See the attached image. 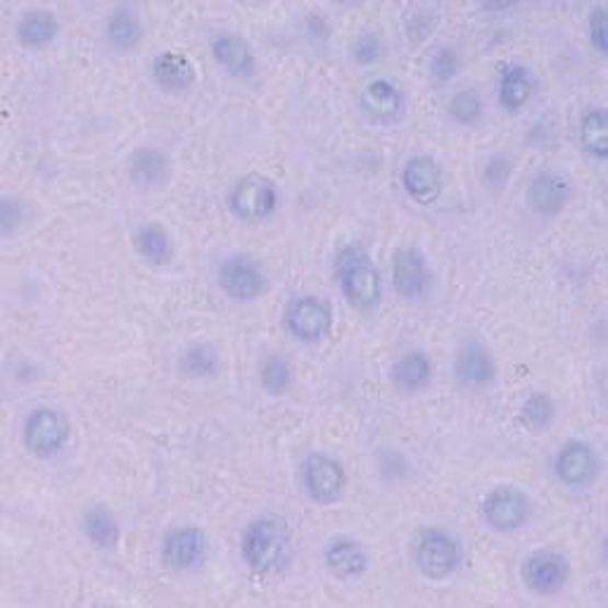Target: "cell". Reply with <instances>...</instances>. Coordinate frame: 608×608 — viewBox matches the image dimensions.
<instances>
[{
  "label": "cell",
  "instance_id": "obj_11",
  "mask_svg": "<svg viewBox=\"0 0 608 608\" xmlns=\"http://www.w3.org/2000/svg\"><path fill=\"white\" fill-rule=\"evenodd\" d=\"M554 473L565 487H589L601 473V457L585 440H569L554 457Z\"/></svg>",
  "mask_w": 608,
  "mask_h": 608
},
{
  "label": "cell",
  "instance_id": "obj_20",
  "mask_svg": "<svg viewBox=\"0 0 608 608\" xmlns=\"http://www.w3.org/2000/svg\"><path fill=\"white\" fill-rule=\"evenodd\" d=\"M326 565L335 577L355 580L369 569V554H366V547L357 542L355 537H335L326 547Z\"/></svg>",
  "mask_w": 608,
  "mask_h": 608
},
{
  "label": "cell",
  "instance_id": "obj_12",
  "mask_svg": "<svg viewBox=\"0 0 608 608\" xmlns=\"http://www.w3.org/2000/svg\"><path fill=\"white\" fill-rule=\"evenodd\" d=\"M433 283V268L416 248H400L392 254V286L402 300H423Z\"/></svg>",
  "mask_w": 608,
  "mask_h": 608
},
{
  "label": "cell",
  "instance_id": "obj_1",
  "mask_svg": "<svg viewBox=\"0 0 608 608\" xmlns=\"http://www.w3.org/2000/svg\"><path fill=\"white\" fill-rule=\"evenodd\" d=\"M243 561L252 573L276 575L286 569L292 554V540L288 523L278 516L254 518L240 540Z\"/></svg>",
  "mask_w": 608,
  "mask_h": 608
},
{
  "label": "cell",
  "instance_id": "obj_14",
  "mask_svg": "<svg viewBox=\"0 0 608 608\" xmlns=\"http://www.w3.org/2000/svg\"><path fill=\"white\" fill-rule=\"evenodd\" d=\"M455 376L459 386L469 390H483L497 378V362L483 341L461 343L455 357Z\"/></svg>",
  "mask_w": 608,
  "mask_h": 608
},
{
  "label": "cell",
  "instance_id": "obj_18",
  "mask_svg": "<svg viewBox=\"0 0 608 608\" xmlns=\"http://www.w3.org/2000/svg\"><path fill=\"white\" fill-rule=\"evenodd\" d=\"M211 55H215L217 65L231 79H252L254 72H257L254 50L240 34H233V32L217 34L215 41H211Z\"/></svg>",
  "mask_w": 608,
  "mask_h": 608
},
{
  "label": "cell",
  "instance_id": "obj_15",
  "mask_svg": "<svg viewBox=\"0 0 608 608\" xmlns=\"http://www.w3.org/2000/svg\"><path fill=\"white\" fill-rule=\"evenodd\" d=\"M443 167L431 154H414L402 167V188L416 203H433L443 193Z\"/></svg>",
  "mask_w": 608,
  "mask_h": 608
},
{
  "label": "cell",
  "instance_id": "obj_23",
  "mask_svg": "<svg viewBox=\"0 0 608 608\" xmlns=\"http://www.w3.org/2000/svg\"><path fill=\"white\" fill-rule=\"evenodd\" d=\"M60 34V22L53 10L32 8L18 22V41L24 48H46Z\"/></svg>",
  "mask_w": 608,
  "mask_h": 608
},
{
  "label": "cell",
  "instance_id": "obj_33",
  "mask_svg": "<svg viewBox=\"0 0 608 608\" xmlns=\"http://www.w3.org/2000/svg\"><path fill=\"white\" fill-rule=\"evenodd\" d=\"M383 53H386V44H383V36L378 32H364L352 41L349 46L352 60L357 65H376L380 58H383Z\"/></svg>",
  "mask_w": 608,
  "mask_h": 608
},
{
  "label": "cell",
  "instance_id": "obj_32",
  "mask_svg": "<svg viewBox=\"0 0 608 608\" xmlns=\"http://www.w3.org/2000/svg\"><path fill=\"white\" fill-rule=\"evenodd\" d=\"M449 117L461 126H473L483 117V101H480V93L473 89H463L455 97H451L447 105Z\"/></svg>",
  "mask_w": 608,
  "mask_h": 608
},
{
  "label": "cell",
  "instance_id": "obj_9",
  "mask_svg": "<svg viewBox=\"0 0 608 608\" xmlns=\"http://www.w3.org/2000/svg\"><path fill=\"white\" fill-rule=\"evenodd\" d=\"M219 288L223 295H229L236 302H252L268 290V280L264 276V268L257 260L248 254H233L223 260L219 266Z\"/></svg>",
  "mask_w": 608,
  "mask_h": 608
},
{
  "label": "cell",
  "instance_id": "obj_25",
  "mask_svg": "<svg viewBox=\"0 0 608 608\" xmlns=\"http://www.w3.org/2000/svg\"><path fill=\"white\" fill-rule=\"evenodd\" d=\"M500 105L506 112H518L526 107L535 95V77L528 67L512 65L500 77Z\"/></svg>",
  "mask_w": 608,
  "mask_h": 608
},
{
  "label": "cell",
  "instance_id": "obj_26",
  "mask_svg": "<svg viewBox=\"0 0 608 608\" xmlns=\"http://www.w3.org/2000/svg\"><path fill=\"white\" fill-rule=\"evenodd\" d=\"M105 38L115 50H131L144 41V22L131 8H117L105 22Z\"/></svg>",
  "mask_w": 608,
  "mask_h": 608
},
{
  "label": "cell",
  "instance_id": "obj_2",
  "mask_svg": "<svg viewBox=\"0 0 608 608\" xmlns=\"http://www.w3.org/2000/svg\"><path fill=\"white\" fill-rule=\"evenodd\" d=\"M335 278L345 300L359 312H374L383 297V280L371 254L362 245L352 243L335 254Z\"/></svg>",
  "mask_w": 608,
  "mask_h": 608
},
{
  "label": "cell",
  "instance_id": "obj_13",
  "mask_svg": "<svg viewBox=\"0 0 608 608\" xmlns=\"http://www.w3.org/2000/svg\"><path fill=\"white\" fill-rule=\"evenodd\" d=\"M207 554V537L200 528L181 526L169 530L162 542V561L167 569L193 571Z\"/></svg>",
  "mask_w": 608,
  "mask_h": 608
},
{
  "label": "cell",
  "instance_id": "obj_31",
  "mask_svg": "<svg viewBox=\"0 0 608 608\" xmlns=\"http://www.w3.org/2000/svg\"><path fill=\"white\" fill-rule=\"evenodd\" d=\"M292 366L283 355H268L264 357L260 366V380L262 388L278 398V394H286L292 386Z\"/></svg>",
  "mask_w": 608,
  "mask_h": 608
},
{
  "label": "cell",
  "instance_id": "obj_5",
  "mask_svg": "<svg viewBox=\"0 0 608 608\" xmlns=\"http://www.w3.org/2000/svg\"><path fill=\"white\" fill-rule=\"evenodd\" d=\"M69 435H72L69 418L53 406L34 409V412L26 416L22 428L26 449L41 459H50L55 455H60L65 445L69 443Z\"/></svg>",
  "mask_w": 608,
  "mask_h": 608
},
{
  "label": "cell",
  "instance_id": "obj_35",
  "mask_svg": "<svg viewBox=\"0 0 608 608\" xmlns=\"http://www.w3.org/2000/svg\"><path fill=\"white\" fill-rule=\"evenodd\" d=\"M587 32H589V44L599 55H606L608 50V32H606V10L604 5H597L587 18Z\"/></svg>",
  "mask_w": 608,
  "mask_h": 608
},
{
  "label": "cell",
  "instance_id": "obj_4",
  "mask_svg": "<svg viewBox=\"0 0 608 608\" xmlns=\"http://www.w3.org/2000/svg\"><path fill=\"white\" fill-rule=\"evenodd\" d=\"M283 323L300 343L317 345L331 335L333 307L319 295H300L286 307Z\"/></svg>",
  "mask_w": 608,
  "mask_h": 608
},
{
  "label": "cell",
  "instance_id": "obj_19",
  "mask_svg": "<svg viewBox=\"0 0 608 608\" xmlns=\"http://www.w3.org/2000/svg\"><path fill=\"white\" fill-rule=\"evenodd\" d=\"M362 107L376 122H398L404 115V95L388 79H374L362 91Z\"/></svg>",
  "mask_w": 608,
  "mask_h": 608
},
{
  "label": "cell",
  "instance_id": "obj_6",
  "mask_svg": "<svg viewBox=\"0 0 608 608\" xmlns=\"http://www.w3.org/2000/svg\"><path fill=\"white\" fill-rule=\"evenodd\" d=\"M278 207L276 183L264 174H248L231 188L229 209L231 215L245 223H257L272 217Z\"/></svg>",
  "mask_w": 608,
  "mask_h": 608
},
{
  "label": "cell",
  "instance_id": "obj_37",
  "mask_svg": "<svg viewBox=\"0 0 608 608\" xmlns=\"http://www.w3.org/2000/svg\"><path fill=\"white\" fill-rule=\"evenodd\" d=\"M508 179H512V160L504 158V154H494L485 167V181L492 188H504Z\"/></svg>",
  "mask_w": 608,
  "mask_h": 608
},
{
  "label": "cell",
  "instance_id": "obj_30",
  "mask_svg": "<svg viewBox=\"0 0 608 608\" xmlns=\"http://www.w3.org/2000/svg\"><path fill=\"white\" fill-rule=\"evenodd\" d=\"M181 371L188 378H211L219 371V352L209 343L191 345L181 357Z\"/></svg>",
  "mask_w": 608,
  "mask_h": 608
},
{
  "label": "cell",
  "instance_id": "obj_24",
  "mask_svg": "<svg viewBox=\"0 0 608 608\" xmlns=\"http://www.w3.org/2000/svg\"><path fill=\"white\" fill-rule=\"evenodd\" d=\"M134 250L152 266H164L174 257V243L162 223H140L131 236Z\"/></svg>",
  "mask_w": 608,
  "mask_h": 608
},
{
  "label": "cell",
  "instance_id": "obj_17",
  "mask_svg": "<svg viewBox=\"0 0 608 608\" xmlns=\"http://www.w3.org/2000/svg\"><path fill=\"white\" fill-rule=\"evenodd\" d=\"M571 197V183L554 172H540L528 186V205L532 207L535 215L547 219L559 217L561 211L569 207Z\"/></svg>",
  "mask_w": 608,
  "mask_h": 608
},
{
  "label": "cell",
  "instance_id": "obj_36",
  "mask_svg": "<svg viewBox=\"0 0 608 608\" xmlns=\"http://www.w3.org/2000/svg\"><path fill=\"white\" fill-rule=\"evenodd\" d=\"M24 215L26 209L15 197H3L0 203V229H3V236H12L20 226L24 223Z\"/></svg>",
  "mask_w": 608,
  "mask_h": 608
},
{
  "label": "cell",
  "instance_id": "obj_28",
  "mask_svg": "<svg viewBox=\"0 0 608 608\" xmlns=\"http://www.w3.org/2000/svg\"><path fill=\"white\" fill-rule=\"evenodd\" d=\"M580 146L597 160H606L608 154V117L604 107L587 110L580 119Z\"/></svg>",
  "mask_w": 608,
  "mask_h": 608
},
{
  "label": "cell",
  "instance_id": "obj_29",
  "mask_svg": "<svg viewBox=\"0 0 608 608\" xmlns=\"http://www.w3.org/2000/svg\"><path fill=\"white\" fill-rule=\"evenodd\" d=\"M557 416V404L547 392H532L518 409V421L532 433L547 431Z\"/></svg>",
  "mask_w": 608,
  "mask_h": 608
},
{
  "label": "cell",
  "instance_id": "obj_21",
  "mask_svg": "<svg viewBox=\"0 0 608 608\" xmlns=\"http://www.w3.org/2000/svg\"><path fill=\"white\" fill-rule=\"evenodd\" d=\"M392 386L404 394L421 392L423 388H428L433 378V362L421 349H409L404 355L392 364Z\"/></svg>",
  "mask_w": 608,
  "mask_h": 608
},
{
  "label": "cell",
  "instance_id": "obj_8",
  "mask_svg": "<svg viewBox=\"0 0 608 608\" xmlns=\"http://www.w3.org/2000/svg\"><path fill=\"white\" fill-rule=\"evenodd\" d=\"M302 478L307 497L323 506L341 502L347 490V473L343 463L331 455H323V451H312L305 459Z\"/></svg>",
  "mask_w": 608,
  "mask_h": 608
},
{
  "label": "cell",
  "instance_id": "obj_10",
  "mask_svg": "<svg viewBox=\"0 0 608 608\" xmlns=\"http://www.w3.org/2000/svg\"><path fill=\"white\" fill-rule=\"evenodd\" d=\"M520 577L537 597H554L571 577V563L559 551L540 549L520 563Z\"/></svg>",
  "mask_w": 608,
  "mask_h": 608
},
{
  "label": "cell",
  "instance_id": "obj_27",
  "mask_svg": "<svg viewBox=\"0 0 608 608\" xmlns=\"http://www.w3.org/2000/svg\"><path fill=\"white\" fill-rule=\"evenodd\" d=\"M83 532H87L95 547L112 549L119 542V520L107 506L95 504L89 506L87 514H83Z\"/></svg>",
  "mask_w": 608,
  "mask_h": 608
},
{
  "label": "cell",
  "instance_id": "obj_3",
  "mask_svg": "<svg viewBox=\"0 0 608 608\" xmlns=\"http://www.w3.org/2000/svg\"><path fill=\"white\" fill-rule=\"evenodd\" d=\"M461 542L443 528H428L416 537L414 563L428 580H445L461 565Z\"/></svg>",
  "mask_w": 608,
  "mask_h": 608
},
{
  "label": "cell",
  "instance_id": "obj_34",
  "mask_svg": "<svg viewBox=\"0 0 608 608\" xmlns=\"http://www.w3.org/2000/svg\"><path fill=\"white\" fill-rule=\"evenodd\" d=\"M461 69V55L457 48L451 46H443L433 53L431 58V77L437 83H447L457 77V72Z\"/></svg>",
  "mask_w": 608,
  "mask_h": 608
},
{
  "label": "cell",
  "instance_id": "obj_7",
  "mask_svg": "<svg viewBox=\"0 0 608 608\" xmlns=\"http://www.w3.org/2000/svg\"><path fill=\"white\" fill-rule=\"evenodd\" d=\"M532 506L528 494L516 485L492 487L483 500L485 526L494 532L512 535L518 532L530 520Z\"/></svg>",
  "mask_w": 608,
  "mask_h": 608
},
{
  "label": "cell",
  "instance_id": "obj_22",
  "mask_svg": "<svg viewBox=\"0 0 608 608\" xmlns=\"http://www.w3.org/2000/svg\"><path fill=\"white\" fill-rule=\"evenodd\" d=\"M152 79L167 93L188 91L195 81L193 62L181 53H160L152 62Z\"/></svg>",
  "mask_w": 608,
  "mask_h": 608
},
{
  "label": "cell",
  "instance_id": "obj_16",
  "mask_svg": "<svg viewBox=\"0 0 608 608\" xmlns=\"http://www.w3.org/2000/svg\"><path fill=\"white\" fill-rule=\"evenodd\" d=\"M126 172L136 188L140 191H158L164 188L172 179V162L160 148H136L129 160H126Z\"/></svg>",
  "mask_w": 608,
  "mask_h": 608
},
{
  "label": "cell",
  "instance_id": "obj_38",
  "mask_svg": "<svg viewBox=\"0 0 608 608\" xmlns=\"http://www.w3.org/2000/svg\"><path fill=\"white\" fill-rule=\"evenodd\" d=\"M307 26H309V32H312L314 38H323V41L329 38V22H326V15H312V18L307 20Z\"/></svg>",
  "mask_w": 608,
  "mask_h": 608
}]
</instances>
